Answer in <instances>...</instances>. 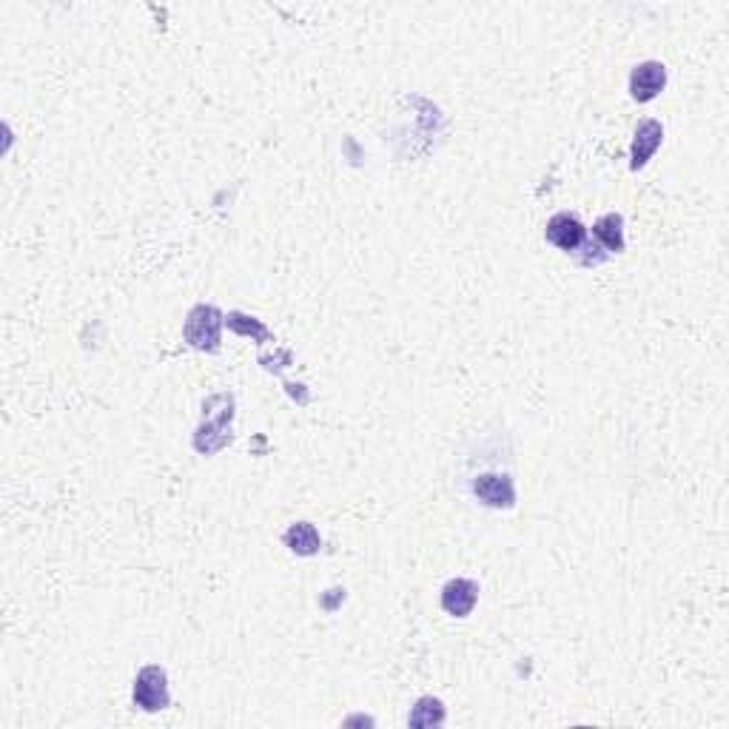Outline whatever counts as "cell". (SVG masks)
Wrapping results in <instances>:
<instances>
[{
	"instance_id": "1",
	"label": "cell",
	"mask_w": 729,
	"mask_h": 729,
	"mask_svg": "<svg viewBox=\"0 0 729 729\" xmlns=\"http://www.w3.org/2000/svg\"><path fill=\"white\" fill-rule=\"evenodd\" d=\"M220 328H223V314L214 305H197L188 311L183 337L191 348L211 354L220 348Z\"/></svg>"
},
{
	"instance_id": "2",
	"label": "cell",
	"mask_w": 729,
	"mask_h": 729,
	"mask_svg": "<svg viewBox=\"0 0 729 729\" xmlns=\"http://www.w3.org/2000/svg\"><path fill=\"white\" fill-rule=\"evenodd\" d=\"M131 698L134 704L140 707L143 712H160L166 710L171 704V692H169V675L163 667L157 664H149L143 667L137 678H134V690H131Z\"/></svg>"
},
{
	"instance_id": "3",
	"label": "cell",
	"mask_w": 729,
	"mask_h": 729,
	"mask_svg": "<svg viewBox=\"0 0 729 729\" xmlns=\"http://www.w3.org/2000/svg\"><path fill=\"white\" fill-rule=\"evenodd\" d=\"M544 240L550 245H556L564 254H576V257L590 243L584 223H581L576 214H570V211H559V214H553L547 220V225H544Z\"/></svg>"
},
{
	"instance_id": "4",
	"label": "cell",
	"mask_w": 729,
	"mask_h": 729,
	"mask_svg": "<svg viewBox=\"0 0 729 729\" xmlns=\"http://www.w3.org/2000/svg\"><path fill=\"white\" fill-rule=\"evenodd\" d=\"M470 493L487 507H513L516 505V485L510 473H499V470H487V473H476L470 479Z\"/></svg>"
},
{
	"instance_id": "5",
	"label": "cell",
	"mask_w": 729,
	"mask_h": 729,
	"mask_svg": "<svg viewBox=\"0 0 729 729\" xmlns=\"http://www.w3.org/2000/svg\"><path fill=\"white\" fill-rule=\"evenodd\" d=\"M667 86V66L658 60H644L630 72V94L638 103H650Z\"/></svg>"
},
{
	"instance_id": "6",
	"label": "cell",
	"mask_w": 729,
	"mask_h": 729,
	"mask_svg": "<svg viewBox=\"0 0 729 729\" xmlns=\"http://www.w3.org/2000/svg\"><path fill=\"white\" fill-rule=\"evenodd\" d=\"M479 601V584L473 579H453L442 587V610L453 618H468Z\"/></svg>"
},
{
	"instance_id": "7",
	"label": "cell",
	"mask_w": 729,
	"mask_h": 729,
	"mask_svg": "<svg viewBox=\"0 0 729 729\" xmlns=\"http://www.w3.org/2000/svg\"><path fill=\"white\" fill-rule=\"evenodd\" d=\"M661 140H664V126L658 120H641L633 134V146H630V169H644L653 160Z\"/></svg>"
},
{
	"instance_id": "8",
	"label": "cell",
	"mask_w": 729,
	"mask_h": 729,
	"mask_svg": "<svg viewBox=\"0 0 729 729\" xmlns=\"http://www.w3.org/2000/svg\"><path fill=\"white\" fill-rule=\"evenodd\" d=\"M593 234H596V240L604 251H610V254H621L624 251V217L621 214H604L596 220L593 225Z\"/></svg>"
},
{
	"instance_id": "9",
	"label": "cell",
	"mask_w": 729,
	"mask_h": 729,
	"mask_svg": "<svg viewBox=\"0 0 729 729\" xmlns=\"http://www.w3.org/2000/svg\"><path fill=\"white\" fill-rule=\"evenodd\" d=\"M285 544H288V550L297 553V556H314V553H319V547H322V539H319L314 524L297 522L285 530Z\"/></svg>"
},
{
	"instance_id": "10",
	"label": "cell",
	"mask_w": 729,
	"mask_h": 729,
	"mask_svg": "<svg viewBox=\"0 0 729 729\" xmlns=\"http://www.w3.org/2000/svg\"><path fill=\"white\" fill-rule=\"evenodd\" d=\"M408 724L411 727H439V724H445V707H442V701L439 698H419L416 701V707L411 710L408 715Z\"/></svg>"
}]
</instances>
